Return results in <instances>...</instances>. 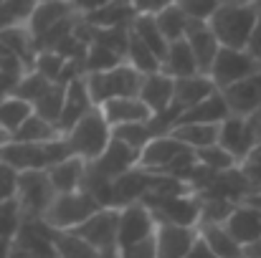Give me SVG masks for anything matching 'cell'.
<instances>
[{"instance_id":"cell-20","label":"cell","mask_w":261,"mask_h":258,"mask_svg":"<svg viewBox=\"0 0 261 258\" xmlns=\"http://www.w3.org/2000/svg\"><path fill=\"white\" fill-rule=\"evenodd\" d=\"M140 99L150 106L152 117L168 111L175 101V79H170V76L163 74V71L145 76L142 89H140Z\"/></svg>"},{"instance_id":"cell-14","label":"cell","mask_w":261,"mask_h":258,"mask_svg":"<svg viewBox=\"0 0 261 258\" xmlns=\"http://www.w3.org/2000/svg\"><path fill=\"white\" fill-rule=\"evenodd\" d=\"M231 117H254V111L261 106V71H256L254 76L239 81V84L228 86L221 91Z\"/></svg>"},{"instance_id":"cell-6","label":"cell","mask_w":261,"mask_h":258,"mask_svg":"<svg viewBox=\"0 0 261 258\" xmlns=\"http://www.w3.org/2000/svg\"><path fill=\"white\" fill-rule=\"evenodd\" d=\"M142 205H147V210L152 213L158 225H180V228L200 225V197L195 192L175 195V197L145 195Z\"/></svg>"},{"instance_id":"cell-35","label":"cell","mask_w":261,"mask_h":258,"mask_svg":"<svg viewBox=\"0 0 261 258\" xmlns=\"http://www.w3.org/2000/svg\"><path fill=\"white\" fill-rule=\"evenodd\" d=\"M155 20H158V25H160L163 36L168 38V43L182 41V38H185V33H188V28H190V18H188L177 5L165 8L160 15H155Z\"/></svg>"},{"instance_id":"cell-32","label":"cell","mask_w":261,"mask_h":258,"mask_svg":"<svg viewBox=\"0 0 261 258\" xmlns=\"http://www.w3.org/2000/svg\"><path fill=\"white\" fill-rule=\"evenodd\" d=\"M64 104H66V84H51L36 101H33V111L54 124L61 122L64 114ZM61 129V127H59Z\"/></svg>"},{"instance_id":"cell-40","label":"cell","mask_w":261,"mask_h":258,"mask_svg":"<svg viewBox=\"0 0 261 258\" xmlns=\"http://www.w3.org/2000/svg\"><path fill=\"white\" fill-rule=\"evenodd\" d=\"M20 187V172L5 162H0V203H10L18 197Z\"/></svg>"},{"instance_id":"cell-37","label":"cell","mask_w":261,"mask_h":258,"mask_svg":"<svg viewBox=\"0 0 261 258\" xmlns=\"http://www.w3.org/2000/svg\"><path fill=\"white\" fill-rule=\"evenodd\" d=\"M195 157H198V162H200L203 167H208V170H213V172H226V170L239 167V162H236V160H233L221 145L205 147V150L195 152Z\"/></svg>"},{"instance_id":"cell-53","label":"cell","mask_w":261,"mask_h":258,"mask_svg":"<svg viewBox=\"0 0 261 258\" xmlns=\"http://www.w3.org/2000/svg\"><path fill=\"white\" fill-rule=\"evenodd\" d=\"M8 139H10V137H8V134H5V132H3V129H0V150H3V147H5V142H8Z\"/></svg>"},{"instance_id":"cell-51","label":"cell","mask_w":261,"mask_h":258,"mask_svg":"<svg viewBox=\"0 0 261 258\" xmlns=\"http://www.w3.org/2000/svg\"><path fill=\"white\" fill-rule=\"evenodd\" d=\"M246 3H259V0H221V5H246Z\"/></svg>"},{"instance_id":"cell-25","label":"cell","mask_w":261,"mask_h":258,"mask_svg":"<svg viewBox=\"0 0 261 258\" xmlns=\"http://www.w3.org/2000/svg\"><path fill=\"white\" fill-rule=\"evenodd\" d=\"M198 236H200V241L213 251L216 258H244V248L233 241V236L226 231L223 223L198 225Z\"/></svg>"},{"instance_id":"cell-42","label":"cell","mask_w":261,"mask_h":258,"mask_svg":"<svg viewBox=\"0 0 261 258\" xmlns=\"http://www.w3.org/2000/svg\"><path fill=\"white\" fill-rule=\"evenodd\" d=\"M137 15H160L165 8L175 5V0H129Z\"/></svg>"},{"instance_id":"cell-46","label":"cell","mask_w":261,"mask_h":258,"mask_svg":"<svg viewBox=\"0 0 261 258\" xmlns=\"http://www.w3.org/2000/svg\"><path fill=\"white\" fill-rule=\"evenodd\" d=\"M185 258H216V256H213V251H211V248L200 241V236H198V241L193 243V248L188 251V256Z\"/></svg>"},{"instance_id":"cell-55","label":"cell","mask_w":261,"mask_h":258,"mask_svg":"<svg viewBox=\"0 0 261 258\" xmlns=\"http://www.w3.org/2000/svg\"><path fill=\"white\" fill-rule=\"evenodd\" d=\"M41 3H61V0H41Z\"/></svg>"},{"instance_id":"cell-47","label":"cell","mask_w":261,"mask_h":258,"mask_svg":"<svg viewBox=\"0 0 261 258\" xmlns=\"http://www.w3.org/2000/svg\"><path fill=\"white\" fill-rule=\"evenodd\" d=\"M244 258H261V238L244 248Z\"/></svg>"},{"instance_id":"cell-34","label":"cell","mask_w":261,"mask_h":258,"mask_svg":"<svg viewBox=\"0 0 261 258\" xmlns=\"http://www.w3.org/2000/svg\"><path fill=\"white\" fill-rule=\"evenodd\" d=\"M59 137H64V132L59 129V124H54V122L33 114L20 127V132L13 134L10 139H15V142H51V139H59Z\"/></svg>"},{"instance_id":"cell-24","label":"cell","mask_w":261,"mask_h":258,"mask_svg":"<svg viewBox=\"0 0 261 258\" xmlns=\"http://www.w3.org/2000/svg\"><path fill=\"white\" fill-rule=\"evenodd\" d=\"M87 165H89L87 160H79V157H69V160L54 165L48 170V177H51V185H54L56 195L82 190L84 177H87Z\"/></svg>"},{"instance_id":"cell-48","label":"cell","mask_w":261,"mask_h":258,"mask_svg":"<svg viewBox=\"0 0 261 258\" xmlns=\"http://www.w3.org/2000/svg\"><path fill=\"white\" fill-rule=\"evenodd\" d=\"M249 122H251V127H254V134L259 137V145H261V106L254 111V117H249Z\"/></svg>"},{"instance_id":"cell-50","label":"cell","mask_w":261,"mask_h":258,"mask_svg":"<svg viewBox=\"0 0 261 258\" xmlns=\"http://www.w3.org/2000/svg\"><path fill=\"white\" fill-rule=\"evenodd\" d=\"M246 203H251L254 208H259L261 210V192H254V195H249V200Z\"/></svg>"},{"instance_id":"cell-43","label":"cell","mask_w":261,"mask_h":258,"mask_svg":"<svg viewBox=\"0 0 261 258\" xmlns=\"http://www.w3.org/2000/svg\"><path fill=\"white\" fill-rule=\"evenodd\" d=\"M241 170H244L246 180H249L251 195H254V192H261V157H249V160L241 165Z\"/></svg>"},{"instance_id":"cell-1","label":"cell","mask_w":261,"mask_h":258,"mask_svg":"<svg viewBox=\"0 0 261 258\" xmlns=\"http://www.w3.org/2000/svg\"><path fill=\"white\" fill-rule=\"evenodd\" d=\"M74 157L66 137L51 142H15L8 139L0 150V162L15 167L18 172H48L54 165Z\"/></svg>"},{"instance_id":"cell-26","label":"cell","mask_w":261,"mask_h":258,"mask_svg":"<svg viewBox=\"0 0 261 258\" xmlns=\"http://www.w3.org/2000/svg\"><path fill=\"white\" fill-rule=\"evenodd\" d=\"M163 74H168L175 81L200 74L198 61H195V56H193V51H190V46H188L185 38L170 43V48H168V53H165V59H163Z\"/></svg>"},{"instance_id":"cell-30","label":"cell","mask_w":261,"mask_h":258,"mask_svg":"<svg viewBox=\"0 0 261 258\" xmlns=\"http://www.w3.org/2000/svg\"><path fill=\"white\" fill-rule=\"evenodd\" d=\"M175 139H180L188 150L200 152L205 147L218 145V134H221V124H180L173 132Z\"/></svg>"},{"instance_id":"cell-57","label":"cell","mask_w":261,"mask_h":258,"mask_svg":"<svg viewBox=\"0 0 261 258\" xmlns=\"http://www.w3.org/2000/svg\"><path fill=\"white\" fill-rule=\"evenodd\" d=\"M127 3H129V0H127Z\"/></svg>"},{"instance_id":"cell-17","label":"cell","mask_w":261,"mask_h":258,"mask_svg":"<svg viewBox=\"0 0 261 258\" xmlns=\"http://www.w3.org/2000/svg\"><path fill=\"white\" fill-rule=\"evenodd\" d=\"M223 225L233 236V241L241 248H246L261 238V210L254 208L251 203H239Z\"/></svg>"},{"instance_id":"cell-13","label":"cell","mask_w":261,"mask_h":258,"mask_svg":"<svg viewBox=\"0 0 261 258\" xmlns=\"http://www.w3.org/2000/svg\"><path fill=\"white\" fill-rule=\"evenodd\" d=\"M152 180H155V172H147V170H142V167H135V170L127 172V175L117 177L112 182V208L122 210L127 205L142 203L145 195L152 187Z\"/></svg>"},{"instance_id":"cell-23","label":"cell","mask_w":261,"mask_h":258,"mask_svg":"<svg viewBox=\"0 0 261 258\" xmlns=\"http://www.w3.org/2000/svg\"><path fill=\"white\" fill-rule=\"evenodd\" d=\"M218 89L211 81L208 74H195V76H188V79H177L175 81V106L180 111H188L190 106L200 104L203 99L213 96Z\"/></svg>"},{"instance_id":"cell-21","label":"cell","mask_w":261,"mask_h":258,"mask_svg":"<svg viewBox=\"0 0 261 258\" xmlns=\"http://www.w3.org/2000/svg\"><path fill=\"white\" fill-rule=\"evenodd\" d=\"M94 106L96 104L91 101V94H89L84 76L82 79H74L71 84H66V104H64V114H61V122H59L61 132L66 134L79 119L87 117Z\"/></svg>"},{"instance_id":"cell-8","label":"cell","mask_w":261,"mask_h":258,"mask_svg":"<svg viewBox=\"0 0 261 258\" xmlns=\"http://www.w3.org/2000/svg\"><path fill=\"white\" fill-rule=\"evenodd\" d=\"M18 205L25 220H43L51 203L56 200V190L51 185L48 172H20V187H18Z\"/></svg>"},{"instance_id":"cell-58","label":"cell","mask_w":261,"mask_h":258,"mask_svg":"<svg viewBox=\"0 0 261 258\" xmlns=\"http://www.w3.org/2000/svg\"><path fill=\"white\" fill-rule=\"evenodd\" d=\"M259 3H261V0H259Z\"/></svg>"},{"instance_id":"cell-38","label":"cell","mask_w":261,"mask_h":258,"mask_svg":"<svg viewBox=\"0 0 261 258\" xmlns=\"http://www.w3.org/2000/svg\"><path fill=\"white\" fill-rule=\"evenodd\" d=\"M20 228H23V213H20L18 200L0 203V238L15 241Z\"/></svg>"},{"instance_id":"cell-33","label":"cell","mask_w":261,"mask_h":258,"mask_svg":"<svg viewBox=\"0 0 261 258\" xmlns=\"http://www.w3.org/2000/svg\"><path fill=\"white\" fill-rule=\"evenodd\" d=\"M132 33L135 36H140L158 56H160V61L165 59V53H168V48H170V43H168V38L163 36V31H160V25H158V20H155V15H135V20H132Z\"/></svg>"},{"instance_id":"cell-41","label":"cell","mask_w":261,"mask_h":258,"mask_svg":"<svg viewBox=\"0 0 261 258\" xmlns=\"http://www.w3.org/2000/svg\"><path fill=\"white\" fill-rule=\"evenodd\" d=\"M117 258H158V246H155V236L147 241H140L135 246L119 248Z\"/></svg>"},{"instance_id":"cell-18","label":"cell","mask_w":261,"mask_h":258,"mask_svg":"<svg viewBox=\"0 0 261 258\" xmlns=\"http://www.w3.org/2000/svg\"><path fill=\"white\" fill-rule=\"evenodd\" d=\"M104 119L114 127H122V124H140V122H150L152 119V111L150 106L140 99V96H127V99H112L107 104L99 106Z\"/></svg>"},{"instance_id":"cell-31","label":"cell","mask_w":261,"mask_h":258,"mask_svg":"<svg viewBox=\"0 0 261 258\" xmlns=\"http://www.w3.org/2000/svg\"><path fill=\"white\" fill-rule=\"evenodd\" d=\"M56 258H101L84 238H79L74 231H56L51 233Z\"/></svg>"},{"instance_id":"cell-39","label":"cell","mask_w":261,"mask_h":258,"mask_svg":"<svg viewBox=\"0 0 261 258\" xmlns=\"http://www.w3.org/2000/svg\"><path fill=\"white\" fill-rule=\"evenodd\" d=\"M175 5L190 20H211V15L221 8V0H175Z\"/></svg>"},{"instance_id":"cell-45","label":"cell","mask_w":261,"mask_h":258,"mask_svg":"<svg viewBox=\"0 0 261 258\" xmlns=\"http://www.w3.org/2000/svg\"><path fill=\"white\" fill-rule=\"evenodd\" d=\"M246 51L261 64V15H259V20H256V28H254V33H251V41H249Z\"/></svg>"},{"instance_id":"cell-2","label":"cell","mask_w":261,"mask_h":258,"mask_svg":"<svg viewBox=\"0 0 261 258\" xmlns=\"http://www.w3.org/2000/svg\"><path fill=\"white\" fill-rule=\"evenodd\" d=\"M261 15V3H246V5H221L208 25L213 36L218 38L221 48H246L251 41V33L256 28Z\"/></svg>"},{"instance_id":"cell-5","label":"cell","mask_w":261,"mask_h":258,"mask_svg":"<svg viewBox=\"0 0 261 258\" xmlns=\"http://www.w3.org/2000/svg\"><path fill=\"white\" fill-rule=\"evenodd\" d=\"M99 210H104V208L84 190L64 192V195H56V200L51 203L43 223H48L56 231H76Z\"/></svg>"},{"instance_id":"cell-9","label":"cell","mask_w":261,"mask_h":258,"mask_svg":"<svg viewBox=\"0 0 261 258\" xmlns=\"http://www.w3.org/2000/svg\"><path fill=\"white\" fill-rule=\"evenodd\" d=\"M256 71H261V64L246 48H221V53L213 61L208 76H211V81L216 84L218 91H223L228 86L254 76Z\"/></svg>"},{"instance_id":"cell-22","label":"cell","mask_w":261,"mask_h":258,"mask_svg":"<svg viewBox=\"0 0 261 258\" xmlns=\"http://www.w3.org/2000/svg\"><path fill=\"white\" fill-rule=\"evenodd\" d=\"M228 117H231L228 104H226L223 94L216 91L213 96H208L200 104H195L188 111H182L180 119H177V127L180 124H223Z\"/></svg>"},{"instance_id":"cell-7","label":"cell","mask_w":261,"mask_h":258,"mask_svg":"<svg viewBox=\"0 0 261 258\" xmlns=\"http://www.w3.org/2000/svg\"><path fill=\"white\" fill-rule=\"evenodd\" d=\"M74 233L84 238L101 258H114L119 253V210L117 208L99 210Z\"/></svg>"},{"instance_id":"cell-29","label":"cell","mask_w":261,"mask_h":258,"mask_svg":"<svg viewBox=\"0 0 261 258\" xmlns=\"http://www.w3.org/2000/svg\"><path fill=\"white\" fill-rule=\"evenodd\" d=\"M124 61H127L132 69H137L142 76H150V74L163 71V61H160V56H158V53H155V51L140 38V36H135L132 28H129V41H127Z\"/></svg>"},{"instance_id":"cell-16","label":"cell","mask_w":261,"mask_h":258,"mask_svg":"<svg viewBox=\"0 0 261 258\" xmlns=\"http://www.w3.org/2000/svg\"><path fill=\"white\" fill-rule=\"evenodd\" d=\"M89 165L99 172V175H104V177H109V180H117V177L127 175L129 170H135V167L140 165V152H135L132 147H127L124 142H119V139L112 137L107 152H104L99 160L89 162Z\"/></svg>"},{"instance_id":"cell-44","label":"cell","mask_w":261,"mask_h":258,"mask_svg":"<svg viewBox=\"0 0 261 258\" xmlns=\"http://www.w3.org/2000/svg\"><path fill=\"white\" fill-rule=\"evenodd\" d=\"M71 3V8L82 15V18H87L91 13H96V10H101L104 5H109L112 0H69Z\"/></svg>"},{"instance_id":"cell-28","label":"cell","mask_w":261,"mask_h":258,"mask_svg":"<svg viewBox=\"0 0 261 258\" xmlns=\"http://www.w3.org/2000/svg\"><path fill=\"white\" fill-rule=\"evenodd\" d=\"M33 114H36V111H33V104H31V101H25V99H20V96H15V94H8V96L0 101V129H3L8 137H13V134L20 132V127H23Z\"/></svg>"},{"instance_id":"cell-12","label":"cell","mask_w":261,"mask_h":258,"mask_svg":"<svg viewBox=\"0 0 261 258\" xmlns=\"http://www.w3.org/2000/svg\"><path fill=\"white\" fill-rule=\"evenodd\" d=\"M79 13L71 8V3L69 0H61V3H38V8L33 10V15H31V20H28V33L33 36V43H36V48H38V43L48 36V33H54L56 28H61L64 23H69V20H74Z\"/></svg>"},{"instance_id":"cell-11","label":"cell","mask_w":261,"mask_h":258,"mask_svg":"<svg viewBox=\"0 0 261 258\" xmlns=\"http://www.w3.org/2000/svg\"><path fill=\"white\" fill-rule=\"evenodd\" d=\"M158 233V220L147 210V205L135 203L119 210V248L135 246L140 241H147Z\"/></svg>"},{"instance_id":"cell-27","label":"cell","mask_w":261,"mask_h":258,"mask_svg":"<svg viewBox=\"0 0 261 258\" xmlns=\"http://www.w3.org/2000/svg\"><path fill=\"white\" fill-rule=\"evenodd\" d=\"M135 15L137 13L132 10V5L127 0H112L101 10L87 15L84 20H87L91 28H96V31H109V28H129L132 20H135Z\"/></svg>"},{"instance_id":"cell-3","label":"cell","mask_w":261,"mask_h":258,"mask_svg":"<svg viewBox=\"0 0 261 258\" xmlns=\"http://www.w3.org/2000/svg\"><path fill=\"white\" fill-rule=\"evenodd\" d=\"M64 137H66L69 150H71L74 157L94 162V160H99L107 152V147L112 142V124L104 119L101 109L94 106L87 117L79 119Z\"/></svg>"},{"instance_id":"cell-54","label":"cell","mask_w":261,"mask_h":258,"mask_svg":"<svg viewBox=\"0 0 261 258\" xmlns=\"http://www.w3.org/2000/svg\"><path fill=\"white\" fill-rule=\"evenodd\" d=\"M251 157H261V145H259V147H256V152H254Z\"/></svg>"},{"instance_id":"cell-10","label":"cell","mask_w":261,"mask_h":258,"mask_svg":"<svg viewBox=\"0 0 261 258\" xmlns=\"http://www.w3.org/2000/svg\"><path fill=\"white\" fill-rule=\"evenodd\" d=\"M218 145L239 162L244 165L259 147V137L254 134V127L246 117H228L221 124V134H218Z\"/></svg>"},{"instance_id":"cell-56","label":"cell","mask_w":261,"mask_h":258,"mask_svg":"<svg viewBox=\"0 0 261 258\" xmlns=\"http://www.w3.org/2000/svg\"><path fill=\"white\" fill-rule=\"evenodd\" d=\"M3 99H5V94H0V101H3Z\"/></svg>"},{"instance_id":"cell-15","label":"cell","mask_w":261,"mask_h":258,"mask_svg":"<svg viewBox=\"0 0 261 258\" xmlns=\"http://www.w3.org/2000/svg\"><path fill=\"white\" fill-rule=\"evenodd\" d=\"M185 41H188V46H190V51H193V56L198 61L200 74H208L211 66H213V61L221 53V43L213 36L208 20H190V28L185 33Z\"/></svg>"},{"instance_id":"cell-49","label":"cell","mask_w":261,"mask_h":258,"mask_svg":"<svg viewBox=\"0 0 261 258\" xmlns=\"http://www.w3.org/2000/svg\"><path fill=\"white\" fill-rule=\"evenodd\" d=\"M13 253V241L8 238H0V258H8Z\"/></svg>"},{"instance_id":"cell-4","label":"cell","mask_w":261,"mask_h":258,"mask_svg":"<svg viewBox=\"0 0 261 258\" xmlns=\"http://www.w3.org/2000/svg\"><path fill=\"white\" fill-rule=\"evenodd\" d=\"M87 89L91 94V101L96 106L112 101V99H127V96H140V89L145 76L132 69L127 61L109 69V71H99V74H87L84 76Z\"/></svg>"},{"instance_id":"cell-52","label":"cell","mask_w":261,"mask_h":258,"mask_svg":"<svg viewBox=\"0 0 261 258\" xmlns=\"http://www.w3.org/2000/svg\"><path fill=\"white\" fill-rule=\"evenodd\" d=\"M8 258H36V256H31V253H23V251H18V248H13V253Z\"/></svg>"},{"instance_id":"cell-36","label":"cell","mask_w":261,"mask_h":258,"mask_svg":"<svg viewBox=\"0 0 261 258\" xmlns=\"http://www.w3.org/2000/svg\"><path fill=\"white\" fill-rule=\"evenodd\" d=\"M112 137L124 142L127 147H132L135 152H142L152 139H155V132L150 127V122H140V124H122V127H114L112 129Z\"/></svg>"},{"instance_id":"cell-19","label":"cell","mask_w":261,"mask_h":258,"mask_svg":"<svg viewBox=\"0 0 261 258\" xmlns=\"http://www.w3.org/2000/svg\"><path fill=\"white\" fill-rule=\"evenodd\" d=\"M195 241H198V228L158 225V233H155L158 258H185Z\"/></svg>"}]
</instances>
